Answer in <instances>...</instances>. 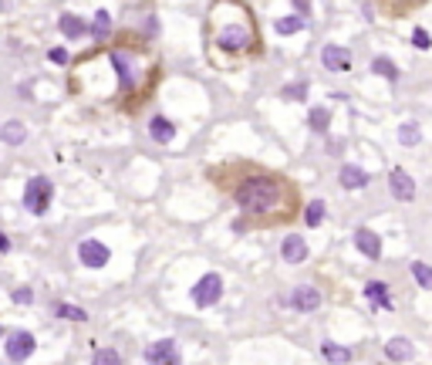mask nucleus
I'll use <instances>...</instances> for the list:
<instances>
[{
  "instance_id": "obj_1",
  "label": "nucleus",
  "mask_w": 432,
  "mask_h": 365,
  "mask_svg": "<svg viewBox=\"0 0 432 365\" xmlns=\"http://www.w3.org/2000/svg\"><path fill=\"white\" fill-rule=\"evenodd\" d=\"M277 197H280V193H277V183L274 179H264V176L247 179V183L236 190V203H240L243 213H267L277 203Z\"/></svg>"
},
{
  "instance_id": "obj_2",
  "label": "nucleus",
  "mask_w": 432,
  "mask_h": 365,
  "mask_svg": "<svg viewBox=\"0 0 432 365\" xmlns=\"http://www.w3.org/2000/svg\"><path fill=\"white\" fill-rule=\"evenodd\" d=\"M51 197H54V186H51V179L47 176H34V179H27V186H24V206L31 210V213H47V206H51Z\"/></svg>"
},
{
  "instance_id": "obj_3",
  "label": "nucleus",
  "mask_w": 432,
  "mask_h": 365,
  "mask_svg": "<svg viewBox=\"0 0 432 365\" xmlns=\"http://www.w3.org/2000/svg\"><path fill=\"white\" fill-rule=\"evenodd\" d=\"M220 294H223L220 274H203V278L193 284V301H196V308H213V305L220 301Z\"/></svg>"
},
{
  "instance_id": "obj_4",
  "label": "nucleus",
  "mask_w": 432,
  "mask_h": 365,
  "mask_svg": "<svg viewBox=\"0 0 432 365\" xmlns=\"http://www.w3.org/2000/svg\"><path fill=\"white\" fill-rule=\"evenodd\" d=\"M34 349H38V342H34L31 331H14V335L7 338V359H10V362H24V359H31Z\"/></svg>"
},
{
  "instance_id": "obj_5",
  "label": "nucleus",
  "mask_w": 432,
  "mask_h": 365,
  "mask_svg": "<svg viewBox=\"0 0 432 365\" xmlns=\"http://www.w3.org/2000/svg\"><path fill=\"white\" fill-rule=\"evenodd\" d=\"M146 362L149 365H179V345H176L172 338H162V342L146 349Z\"/></svg>"
},
{
  "instance_id": "obj_6",
  "label": "nucleus",
  "mask_w": 432,
  "mask_h": 365,
  "mask_svg": "<svg viewBox=\"0 0 432 365\" xmlns=\"http://www.w3.org/2000/svg\"><path fill=\"white\" fill-rule=\"evenodd\" d=\"M109 247L102 241H81L78 243V261L84 264V267H105L109 264Z\"/></svg>"
},
{
  "instance_id": "obj_7",
  "label": "nucleus",
  "mask_w": 432,
  "mask_h": 365,
  "mask_svg": "<svg viewBox=\"0 0 432 365\" xmlns=\"http://www.w3.org/2000/svg\"><path fill=\"white\" fill-rule=\"evenodd\" d=\"M389 186H392V197L398 203L416 200V179H412L405 169H392V176H389Z\"/></svg>"
},
{
  "instance_id": "obj_8",
  "label": "nucleus",
  "mask_w": 432,
  "mask_h": 365,
  "mask_svg": "<svg viewBox=\"0 0 432 365\" xmlns=\"http://www.w3.org/2000/svg\"><path fill=\"white\" fill-rule=\"evenodd\" d=\"M291 305L297 311H317L321 308V291H317L315 284H301V287L291 291Z\"/></svg>"
},
{
  "instance_id": "obj_9",
  "label": "nucleus",
  "mask_w": 432,
  "mask_h": 365,
  "mask_svg": "<svg viewBox=\"0 0 432 365\" xmlns=\"http://www.w3.org/2000/svg\"><path fill=\"white\" fill-rule=\"evenodd\" d=\"M216 44H220L223 51H243V47L250 44V31H247L243 24H230V27H223V31H220Z\"/></svg>"
},
{
  "instance_id": "obj_10",
  "label": "nucleus",
  "mask_w": 432,
  "mask_h": 365,
  "mask_svg": "<svg viewBox=\"0 0 432 365\" xmlns=\"http://www.w3.org/2000/svg\"><path fill=\"white\" fill-rule=\"evenodd\" d=\"M321 61H324L328 71H348L352 68V51H345L341 44H328L321 51Z\"/></svg>"
},
{
  "instance_id": "obj_11",
  "label": "nucleus",
  "mask_w": 432,
  "mask_h": 365,
  "mask_svg": "<svg viewBox=\"0 0 432 365\" xmlns=\"http://www.w3.org/2000/svg\"><path fill=\"white\" fill-rule=\"evenodd\" d=\"M354 247H358L365 257H372V261H378V254H382V241H378V234H372L368 227H358V230H354Z\"/></svg>"
},
{
  "instance_id": "obj_12",
  "label": "nucleus",
  "mask_w": 432,
  "mask_h": 365,
  "mask_svg": "<svg viewBox=\"0 0 432 365\" xmlns=\"http://www.w3.org/2000/svg\"><path fill=\"white\" fill-rule=\"evenodd\" d=\"M338 179H341V186L345 190H365L368 186V173L361 169V166H341V173H338Z\"/></svg>"
},
{
  "instance_id": "obj_13",
  "label": "nucleus",
  "mask_w": 432,
  "mask_h": 365,
  "mask_svg": "<svg viewBox=\"0 0 432 365\" xmlns=\"http://www.w3.org/2000/svg\"><path fill=\"white\" fill-rule=\"evenodd\" d=\"M280 254H284V261L287 264H301L304 257H308V243H304V237H287V241L280 243Z\"/></svg>"
},
{
  "instance_id": "obj_14",
  "label": "nucleus",
  "mask_w": 432,
  "mask_h": 365,
  "mask_svg": "<svg viewBox=\"0 0 432 365\" xmlns=\"http://www.w3.org/2000/svg\"><path fill=\"white\" fill-rule=\"evenodd\" d=\"M321 355H324L328 362H334V365L352 362V349H345V345H338V342H324V345H321Z\"/></svg>"
},
{
  "instance_id": "obj_15",
  "label": "nucleus",
  "mask_w": 432,
  "mask_h": 365,
  "mask_svg": "<svg viewBox=\"0 0 432 365\" xmlns=\"http://www.w3.org/2000/svg\"><path fill=\"white\" fill-rule=\"evenodd\" d=\"M112 65H115L118 78H122V88H132V85H135V68L128 65V58H125L122 51H112Z\"/></svg>"
},
{
  "instance_id": "obj_16",
  "label": "nucleus",
  "mask_w": 432,
  "mask_h": 365,
  "mask_svg": "<svg viewBox=\"0 0 432 365\" xmlns=\"http://www.w3.org/2000/svg\"><path fill=\"white\" fill-rule=\"evenodd\" d=\"M385 355H389L392 362H405V359H412L416 352H412V342H409V338H392V342L385 345Z\"/></svg>"
},
{
  "instance_id": "obj_17",
  "label": "nucleus",
  "mask_w": 432,
  "mask_h": 365,
  "mask_svg": "<svg viewBox=\"0 0 432 365\" xmlns=\"http://www.w3.org/2000/svg\"><path fill=\"white\" fill-rule=\"evenodd\" d=\"M365 298L375 301V305H382V308H392V301H389V284L385 281H368L365 284Z\"/></svg>"
},
{
  "instance_id": "obj_18",
  "label": "nucleus",
  "mask_w": 432,
  "mask_h": 365,
  "mask_svg": "<svg viewBox=\"0 0 432 365\" xmlns=\"http://www.w3.org/2000/svg\"><path fill=\"white\" fill-rule=\"evenodd\" d=\"M149 132H152V139H156V142H172L176 125H172L169 119H162V115H156V119L149 122Z\"/></svg>"
},
{
  "instance_id": "obj_19",
  "label": "nucleus",
  "mask_w": 432,
  "mask_h": 365,
  "mask_svg": "<svg viewBox=\"0 0 432 365\" xmlns=\"http://www.w3.org/2000/svg\"><path fill=\"white\" fill-rule=\"evenodd\" d=\"M0 139H3L7 146H21V142L27 139V129H24V122H7V125L0 129Z\"/></svg>"
},
{
  "instance_id": "obj_20",
  "label": "nucleus",
  "mask_w": 432,
  "mask_h": 365,
  "mask_svg": "<svg viewBox=\"0 0 432 365\" xmlns=\"http://www.w3.org/2000/svg\"><path fill=\"white\" fill-rule=\"evenodd\" d=\"M58 27H61V34H65V38H71V41H75V38H81V34L88 31V27H84V21H78L75 14H65Z\"/></svg>"
},
{
  "instance_id": "obj_21",
  "label": "nucleus",
  "mask_w": 432,
  "mask_h": 365,
  "mask_svg": "<svg viewBox=\"0 0 432 365\" xmlns=\"http://www.w3.org/2000/svg\"><path fill=\"white\" fill-rule=\"evenodd\" d=\"M324 213H328L324 200H311V203H308V210H304V223H308V227H321Z\"/></svg>"
},
{
  "instance_id": "obj_22",
  "label": "nucleus",
  "mask_w": 432,
  "mask_h": 365,
  "mask_svg": "<svg viewBox=\"0 0 432 365\" xmlns=\"http://www.w3.org/2000/svg\"><path fill=\"white\" fill-rule=\"evenodd\" d=\"M398 142H402V146H419V142H422L419 125H416V122H405V125L398 129Z\"/></svg>"
},
{
  "instance_id": "obj_23",
  "label": "nucleus",
  "mask_w": 432,
  "mask_h": 365,
  "mask_svg": "<svg viewBox=\"0 0 432 365\" xmlns=\"http://www.w3.org/2000/svg\"><path fill=\"white\" fill-rule=\"evenodd\" d=\"M109 31H112V17H109V10H98V17L91 24V34L102 41V38H109Z\"/></svg>"
},
{
  "instance_id": "obj_24",
  "label": "nucleus",
  "mask_w": 432,
  "mask_h": 365,
  "mask_svg": "<svg viewBox=\"0 0 432 365\" xmlns=\"http://www.w3.org/2000/svg\"><path fill=\"white\" fill-rule=\"evenodd\" d=\"M372 71H375V75H382V78H389V81L398 78V68H395L389 58H375V61H372Z\"/></svg>"
},
{
  "instance_id": "obj_25",
  "label": "nucleus",
  "mask_w": 432,
  "mask_h": 365,
  "mask_svg": "<svg viewBox=\"0 0 432 365\" xmlns=\"http://www.w3.org/2000/svg\"><path fill=\"white\" fill-rule=\"evenodd\" d=\"M297 31H304V21L294 14V17H280L277 21V34H297Z\"/></svg>"
},
{
  "instance_id": "obj_26",
  "label": "nucleus",
  "mask_w": 432,
  "mask_h": 365,
  "mask_svg": "<svg viewBox=\"0 0 432 365\" xmlns=\"http://www.w3.org/2000/svg\"><path fill=\"white\" fill-rule=\"evenodd\" d=\"M412 274H416V281H419V287H426V291H432V267H429V264L416 261V264H412Z\"/></svg>"
},
{
  "instance_id": "obj_27",
  "label": "nucleus",
  "mask_w": 432,
  "mask_h": 365,
  "mask_svg": "<svg viewBox=\"0 0 432 365\" xmlns=\"http://www.w3.org/2000/svg\"><path fill=\"white\" fill-rule=\"evenodd\" d=\"M91 365H122V355H118L115 349H98Z\"/></svg>"
},
{
  "instance_id": "obj_28",
  "label": "nucleus",
  "mask_w": 432,
  "mask_h": 365,
  "mask_svg": "<svg viewBox=\"0 0 432 365\" xmlns=\"http://www.w3.org/2000/svg\"><path fill=\"white\" fill-rule=\"evenodd\" d=\"M331 125V112L328 109H311V129L315 132H324Z\"/></svg>"
},
{
  "instance_id": "obj_29",
  "label": "nucleus",
  "mask_w": 432,
  "mask_h": 365,
  "mask_svg": "<svg viewBox=\"0 0 432 365\" xmlns=\"http://www.w3.org/2000/svg\"><path fill=\"white\" fill-rule=\"evenodd\" d=\"M54 311H58L61 318H71V322H88V315H84L81 308H75V305H58Z\"/></svg>"
},
{
  "instance_id": "obj_30",
  "label": "nucleus",
  "mask_w": 432,
  "mask_h": 365,
  "mask_svg": "<svg viewBox=\"0 0 432 365\" xmlns=\"http://www.w3.org/2000/svg\"><path fill=\"white\" fill-rule=\"evenodd\" d=\"M308 95V85H287L284 88V98H304Z\"/></svg>"
},
{
  "instance_id": "obj_31",
  "label": "nucleus",
  "mask_w": 432,
  "mask_h": 365,
  "mask_svg": "<svg viewBox=\"0 0 432 365\" xmlns=\"http://www.w3.org/2000/svg\"><path fill=\"white\" fill-rule=\"evenodd\" d=\"M14 301H17V305H31V301H34V291H31V287H17V291H14Z\"/></svg>"
},
{
  "instance_id": "obj_32",
  "label": "nucleus",
  "mask_w": 432,
  "mask_h": 365,
  "mask_svg": "<svg viewBox=\"0 0 432 365\" xmlns=\"http://www.w3.org/2000/svg\"><path fill=\"white\" fill-rule=\"evenodd\" d=\"M51 61L54 65H68V51L65 47H51Z\"/></svg>"
},
{
  "instance_id": "obj_33",
  "label": "nucleus",
  "mask_w": 432,
  "mask_h": 365,
  "mask_svg": "<svg viewBox=\"0 0 432 365\" xmlns=\"http://www.w3.org/2000/svg\"><path fill=\"white\" fill-rule=\"evenodd\" d=\"M412 44H416V47H429L432 41H429V34H426V31H422V27H419V31H416V34H412Z\"/></svg>"
},
{
  "instance_id": "obj_34",
  "label": "nucleus",
  "mask_w": 432,
  "mask_h": 365,
  "mask_svg": "<svg viewBox=\"0 0 432 365\" xmlns=\"http://www.w3.org/2000/svg\"><path fill=\"white\" fill-rule=\"evenodd\" d=\"M0 250H10V241H7L3 234H0Z\"/></svg>"
}]
</instances>
